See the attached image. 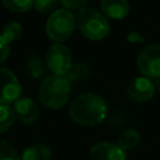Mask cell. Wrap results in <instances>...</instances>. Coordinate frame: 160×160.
Here are the masks:
<instances>
[{
	"mask_svg": "<svg viewBox=\"0 0 160 160\" xmlns=\"http://www.w3.org/2000/svg\"><path fill=\"white\" fill-rule=\"evenodd\" d=\"M106 112V101L102 96L94 92L79 95L69 108L70 118L76 124L85 126H95L100 124L105 119Z\"/></svg>",
	"mask_w": 160,
	"mask_h": 160,
	"instance_id": "obj_1",
	"label": "cell"
},
{
	"mask_svg": "<svg viewBox=\"0 0 160 160\" xmlns=\"http://www.w3.org/2000/svg\"><path fill=\"white\" fill-rule=\"evenodd\" d=\"M71 82L65 75H49L39 88V99L41 104L49 109H59L64 106L70 96Z\"/></svg>",
	"mask_w": 160,
	"mask_h": 160,
	"instance_id": "obj_2",
	"label": "cell"
},
{
	"mask_svg": "<svg viewBox=\"0 0 160 160\" xmlns=\"http://www.w3.org/2000/svg\"><path fill=\"white\" fill-rule=\"evenodd\" d=\"M76 25L89 40H101L110 32V24L104 14L92 8H81L76 14Z\"/></svg>",
	"mask_w": 160,
	"mask_h": 160,
	"instance_id": "obj_3",
	"label": "cell"
},
{
	"mask_svg": "<svg viewBox=\"0 0 160 160\" xmlns=\"http://www.w3.org/2000/svg\"><path fill=\"white\" fill-rule=\"evenodd\" d=\"M75 24L76 18L70 10L58 9L49 16L45 25V30L51 40L60 42L66 40L72 34Z\"/></svg>",
	"mask_w": 160,
	"mask_h": 160,
	"instance_id": "obj_4",
	"label": "cell"
},
{
	"mask_svg": "<svg viewBox=\"0 0 160 160\" xmlns=\"http://www.w3.org/2000/svg\"><path fill=\"white\" fill-rule=\"evenodd\" d=\"M138 68L144 76H160V42H150L142 48L138 55Z\"/></svg>",
	"mask_w": 160,
	"mask_h": 160,
	"instance_id": "obj_5",
	"label": "cell"
},
{
	"mask_svg": "<svg viewBox=\"0 0 160 160\" xmlns=\"http://www.w3.org/2000/svg\"><path fill=\"white\" fill-rule=\"evenodd\" d=\"M45 62L55 75H65L70 71L72 61L70 50L59 42H54L46 51Z\"/></svg>",
	"mask_w": 160,
	"mask_h": 160,
	"instance_id": "obj_6",
	"label": "cell"
},
{
	"mask_svg": "<svg viewBox=\"0 0 160 160\" xmlns=\"http://www.w3.org/2000/svg\"><path fill=\"white\" fill-rule=\"evenodd\" d=\"M21 94V84L9 68H0V104L15 102Z\"/></svg>",
	"mask_w": 160,
	"mask_h": 160,
	"instance_id": "obj_7",
	"label": "cell"
},
{
	"mask_svg": "<svg viewBox=\"0 0 160 160\" xmlns=\"http://www.w3.org/2000/svg\"><path fill=\"white\" fill-rule=\"evenodd\" d=\"M129 98L135 102H144L150 100L155 94V84L148 76L135 78L128 88Z\"/></svg>",
	"mask_w": 160,
	"mask_h": 160,
	"instance_id": "obj_8",
	"label": "cell"
},
{
	"mask_svg": "<svg viewBox=\"0 0 160 160\" xmlns=\"http://www.w3.org/2000/svg\"><path fill=\"white\" fill-rule=\"evenodd\" d=\"M90 160H126V154L119 144L101 141L90 149Z\"/></svg>",
	"mask_w": 160,
	"mask_h": 160,
	"instance_id": "obj_9",
	"label": "cell"
},
{
	"mask_svg": "<svg viewBox=\"0 0 160 160\" xmlns=\"http://www.w3.org/2000/svg\"><path fill=\"white\" fill-rule=\"evenodd\" d=\"M14 114L15 118L25 124V125H31L38 120L39 116V108L38 105L32 101V99L28 98V96H22L19 98L15 102H14Z\"/></svg>",
	"mask_w": 160,
	"mask_h": 160,
	"instance_id": "obj_10",
	"label": "cell"
},
{
	"mask_svg": "<svg viewBox=\"0 0 160 160\" xmlns=\"http://www.w3.org/2000/svg\"><path fill=\"white\" fill-rule=\"evenodd\" d=\"M100 6L105 16L115 20L125 18L130 10L128 0H101Z\"/></svg>",
	"mask_w": 160,
	"mask_h": 160,
	"instance_id": "obj_11",
	"label": "cell"
},
{
	"mask_svg": "<svg viewBox=\"0 0 160 160\" xmlns=\"http://www.w3.org/2000/svg\"><path fill=\"white\" fill-rule=\"evenodd\" d=\"M21 160H51V150L45 144H32L22 151Z\"/></svg>",
	"mask_w": 160,
	"mask_h": 160,
	"instance_id": "obj_12",
	"label": "cell"
},
{
	"mask_svg": "<svg viewBox=\"0 0 160 160\" xmlns=\"http://www.w3.org/2000/svg\"><path fill=\"white\" fill-rule=\"evenodd\" d=\"M45 64L44 60L38 54H31L26 61L25 70L29 76L31 78H40L45 72Z\"/></svg>",
	"mask_w": 160,
	"mask_h": 160,
	"instance_id": "obj_13",
	"label": "cell"
},
{
	"mask_svg": "<svg viewBox=\"0 0 160 160\" xmlns=\"http://www.w3.org/2000/svg\"><path fill=\"white\" fill-rule=\"evenodd\" d=\"M139 142H140V134L135 129H126L125 131H122L118 141L119 146L125 151L132 150L139 145Z\"/></svg>",
	"mask_w": 160,
	"mask_h": 160,
	"instance_id": "obj_14",
	"label": "cell"
},
{
	"mask_svg": "<svg viewBox=\"0 0 160 160\" xmlns=\"http://www.w3.org/2000/svg\"><path fill=\"white\" fill-rule=\"evenodd\" d=\"M1 35L9 41V44L12 41H18L22 35V25L15 20L9 21L8 24L4 25L1 30Z\"/></svg>",
	"mask_w": 160,
	"mask_h": 160,
	"instance_id": "obj_15",
	"label": "cell"
},
{
	"mask_svg": "<svg viewBox=\"0 0 160 160\" xmlns=\"http://www.w3.org/2000/svg\"><path fill=\"white\" fill-rule=\"evenodd\" d=\"M15 121V114L10 105L0 104V134L8 131Z\"/></svg>",
	"mask_w": 160,
	"mask_h": 160,
	"instance_id": "obj_16",
	"label": "cell"
},
{
	"mask_svg": "<svg viewBox=\"0 0 160 160\" xmlns=\"http://www.w3.org/2000/svg\"><path fill=\"white\" fill-rule=\"evenodd\" d=\"M6 9L14 12H26L34 6V0H2Z\"/></svg>",
	"mask_w": 160,
	"mask_h": 160,
	"instance_id": "obj_17",
	"label": "cell"
},
{
	"mask_svg": "<svg viewBox=\"0 0 160 160\" xmlns=\"http://www.w3.org/2000/svg\"><path fill=\"white\" fill-rule=\"evenodd\" d=\"M0 160H21V156L10 142L0 140Z\"/></svg>",
	"mask_w": 160,
	"mask_h": 160,
	"instance_id": "obj_18",
	"label": "cell"
},
{
	"mask_svg": "<svg viewBox=\"0 0 160 160\" xmlns=\"http://www.w3.org/2000/svg\"><path fill=\"white\" fill-rule=\"evenodd\" d=\"M58 0H34V6L39 12H54L55 8L58 6Z\"/></svg>",
	"mask_w": 160,
	"mask_h": 160,
	"instance_id": "obj_19",
	"label": "cell"
},
{
	"mask_svg": "<svg viewBox=\"0 0 160 160\" xmlns=\"http://www.w3.org/2000/svg\"><path fill=\"white\" fill-rule=\"evenodd\" d=\"M10 52V44L9 41L0 34V64H2Z\"/></svg>",
	"mask_w": 160,
	"mask_h": 160,
	"instance_id": "obj_20",
	"label": "cell"
},
{
	"mask_svg": "<svg viewBox=\"0 0 160 160\" xmlns=\"http://www.w3.org/2000/svg\"><path fill=\"white\" fill-rule=\"evenodd\" d=\"M88 1L89 0H60V2L68 9H81L86 5Z\"/></svg>",
	"mask_w": 160,
	"mask_h": 160,
	"instance_id": "obj_21",
	"label": "cell"
},
{
	"mask_svg": "<svg viewBox=\"0 0 160 160\" xmlns=\"http://www.w3.org/2000/svg\"><path fill=\"white\" fill-rule=\"evenodd\" d=\"M128 40H129L130 42H141V41L145 40V38H144L140 32H138V31H131V32L128 35Z\"/></svg>",
	"mask_w": 160,
	"mask_h": 160,
	"instance_id": "obj_22",
	"label": "cell"
},
{
	"mask_svg": "<svg viewBox=\"0 0 160 160\" xmlns=\"http://www.w3.org/2000/svg\"><path fill=\"white\" fill-rule=\"evenodd\" d=\"M155 86H156V89H158V91L160 92V76L155 79Z\"/></svg>",
	"mask_w": 160,
	"mask_h": 160,
	"instance_id": "obj_23",
	"label": "cell"
}]
</instances>
